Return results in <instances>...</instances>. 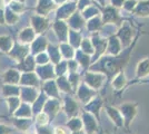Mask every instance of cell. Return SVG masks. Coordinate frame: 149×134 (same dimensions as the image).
I'll return each instance as SVG.
<instances>
[{"mask_svg": "<svg viewBox=\"0 0 149 134\" xmlns=\"http://www.w3.org/2000/svg\"><path fill=\"white\" fill-rule=\"evenodd\" d=\"M15 115L20 117V119H29V117H31V112H30V109H29V106L24 105L22 107H20V109L15 113Z\"/></svg>", "mask_w": 149, "mask_h": 134, "instance_id": "30bf717a", "label": "cell"}, {"mask_svg": "<svg viewBox=\"0 0 149 134\" xmlns=\"http://www.w3.org/2000/svg\"><path fill=\"white\" fill-rule=\"evenodd\" d=\"M8 104H9V111H10V113H13V111L17 109L19 106V100L18 98H16V97H13V98H9L8 100Z\"/></svg>", "mask_w": 149, "mask_h": 134, "instance_id": "7c38bea8", "label": "cell"}, {"mask_svg": "<svg viewBox=\"0 0 149 134\" xmlns=\"http://www.w3.org/2000/svg\"><path fill=\"white\" fill-rule=\"evenodd\" d=\"M54 134H69L67 128L63 126H57L54 128Z\"/></svg>", "mask_w": 149, "mask_h": 134, "instance_id": "9a60e30c", "label": "cell"}, {"mask_svg": "<svg viewBox=\"0 0 149 134\" xmlns=\"http://www.w3.org/2000/svg\"><path fill=\"white\" fill-rule=\"evenodd\" d=\"M82 123H84V128L87 134H93L97 132L98 125L96 122V117L90 113H84L82 115Z\"/></svg>", "mask_w": 149, "mask_h": 134, "instance_id": "7a4b0ae2", "label": "cell"}, {"mask_svg": "<svg viewBox=\"0 0 149 134\" xmlns=\"http://www.w3.org/2000/svg\"><path fill=\"white\" fill-rule=\"evenodd\" d=\"M66 126L70 130V132H78V131H82L84 128V123L82 120L78 119V117H72L71 120L66 124Z\"/></svg>", "mask_w": 149, "mask_h": 134, "instance_id": "5b68a950", "label": "cell"}, {"mask_svg": "<svg viewBox=\"0 0 149 134\" xmlns=\"http://www.w3.org/2000/svg\"><path fill=\"white\" fill-rule=\"evenodd\" d=\"M70 134H87V133H86V132L82 130V131H78V132H71Z\"/></svg>", "mask_w": 149, "mask_h": 134, "instance_id": "e0dca14e", "label": "cell"}, {"mask_svg": "<svg viewBox=\"0 0 149 134\" xmlns=\"http://www.w3.org/2000/svg\"><path fill=\"white\" fill-rule=\"evenodd\" d=\"M113 134H116V133H113Z\"/></svg>", "mask_w": 149, "mask_h": 134, "instance_id": "d6986e66", "label": "cell"}, {"mask_svg": "<svg viewBox=\"0 0 149 134\" xmlns=\"http://www.w3.org/2000/svg\"><path fill=\"white\" fill-rule=\"evenodd\" d=\"M13 132V128L7 126L5 124H0V134H10Z\"/></svg>", "mask_w": 149, "mask_h": 134, "instance_id": "5bb4252c", "label": "cell"}, {"mask_svg": "<svg viewBox=\"0 0 149 134\" xmlns=\"http://www.w3.org/2000/svg\"><path fill=\"white\" fill-rule=\"evenodd\" d=\"M146 76H149V58H146L143 62H140L137 67V77Z\"/></svg>", "mask_w": 149, "mask_h": 134, "instance_id": "8992f818", "label": "cell"}, {"mask_svg": "<svg viewBox=\"0 0 149 134\" xmlns=\"http://www.w3.org/2000/svg\"><path fill=\"white\" fill-rule=\"evenodd\" d=\"M3 91H5V95H16V93H17V89L10 88V87H7Z\"/></svg>", "mask_w": 149, "mask_h": 134, "instance_id": "2e32d148", "label": "cell"}, {"mask_svg": "<svg viewBox=\"0 0 149 134\" xmlns=\"http://www.w3.org/2000/svg\"><path fill=\"white\" fill-rule=\"evenodd\" d=\"M59 104L58 102H49L45 107V113H47L50 119H54L58 113Z\"/></svg>", "mask_w": 149, "mask_h": 134, "instance_id": "52a82bcc", "label": "cell"}, {"mask_svg": "<svg viewBox=\"0 0 149 134\" xmlns=\"http://www.w3.org/2000/svg\"><path fill=\"white\" fill-rule=\"evenodd\" d=\"M49 121H50V117L45 112H40L36 116V123H37L38 126H47V124L49 123Z\"/></svg>", "mask_w": 149, "mask_h": 134, "instance_id": "9c48e42d", "label": "cell"}, {"mask_svg": "<svg viewBox=\"0 0 149 134\" xmlns=\"http://www.w3.org/2000/svg\"><path fill=\"white\" fill-rule=\"evenodd\" d=\"M107 114L110 117V120L113 122V124L117 126V128H124L125 123L124 119H123V115L120 113V111L115 107H107Z\"/></svg>", "mask_w": 149, "mask_h": 134, "instance_id": "3957f363", "label": "cell"}, {"mask_svg": "<svg viewBox=\"0 0 149 134\" xmlns=\"http://www.w3.org/2000/svg\"><path fill=\"white\" fill-rule=\"evenodd\" d=\"M137 15L139 16H149V0L140 4L139 9L137 10Z\"/></svg>", "mask_w": 149, "mask_h": 134, "instance_id": "8fae6325", "label": "cell"}, {"mask_svg": "<svg viewBox=\"0 0 149 134\" xmlns=\"http://www.w3.org/2000/svg\"><path fill=\"white\" fill-rule=\"evenodd\" d=\"M78 105L77 103L72 101V100H67L66 101V105H65V111L69 117H76L78 114Z\"/></svg>", "mask_w": 149, "mask_h": 134, "instance_id": "277c9868", "label": "cell"}, {"mask_svg": "<svg viewBox=\"0 0 149 134\" xmlns=\"http://www.w3.org/2000/svg\"><path fill=\"white\" fill-rule=\"evenodd\" d=\"M37 134H54V130H51L49 126H38Z\"/></svg>", "mask_w": 149, "mask_h": 134, "instance_id": "4fadbf2b", "label": "cell"}, {"mask_svg": "<svg viewBox=\"0 0 149 134\" xmlns=\"http://www.w3.org/2000/svg\"><path fill=\"white\" fill-rule=\"evenodd\" d=\"M120 113L123 115L125 123V128H127V131L130 128L131 123L134 121V119L137 115V104L135 103H126L120 106Z\"/></svg>", "mask_w": 149, "mask_h": 134, "instance_id": "6da1fadb", "label": "cell"}, {"mask_svg": "<svg viewBox=\"0 0 149 134\" xmlns=\"http://www.w3.org/2000/svg\"><path fill=\"white\" fill-rule=\"evenodd\" d=\"M13 124H15V126L18 128L19 131L27 132L29 126L31 125V122L28 119H17V120L13 121Z\"/></svg>", "mask_w": 149, "mask_h": 134, "instance_id": "ba28073f", "label": "cell"}, {"mask_svg": "<svg viewBox=\"0 0 149 134\" xmlns=\"http://www.w3.org/2000/svg\"><path fill=\"white\" fill-rule=\"evenodd\" d=\"M26 134H37V133H26Z\"/></svg>", "mask_w": 149, "mask_h": 134, "instance_id": "ac0fdd59", "label": "cell"}]
</instances>
